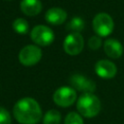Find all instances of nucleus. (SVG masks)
<instances>
[{
	"label": "nucleus",
	"mask_w": 124,
	"mask_h": 124,
	"mask_svg": "<svg viewBox=\"0 0 124 124\" xmlns=\"http://www.w3.org/2000/svg\"><path fill=\"white\" fill-rule=\"evenodd\" d=\"M93 29L95 33L100 37L108 36L113 30V20L108 14L100 13L97 14L93 18Z\"/></svg>",
	"instance_id": "nucleus-3"
},
{
	"label": "nucleus",
	"mask_w": 124,
	"mask_h": 124,
	"mask_svg": "<svg viewBox=\"0 0 124 124\" xmlns=\"http://www.w3.org/2000/svg\"><path fill=\"white\" fill-rule=\"evenodd\" d=\"M12 119L9 111L4 108H0V124H11Z\"/></svg>",
	"instance_id": "nucleus-18"
},
{
	"label": "nucleus",
	"mask_w": 124,
	"mask_h": 124,
	"mask_svg": "<svg viewBox=\"0 0 124 124\" xmlns=\"http://www.w3.org/2000/svg\"><path fill=\"white\" fill-rule=\"evenodd\" d=\"M101 46H102V40L100 36H92L88 41V46L93 50L98 49Z\"/></svg>",
	"instance_id": "nucleus-17"
},
{
	"label": "nucleus",
	"mask_w": 124,
	"mask_h": 124,
	"mask_svg": "<svg viewBox=\"0 0 124 124\" xmlns=\"http://www.w3.org/2000/svg\"><path fill=\"white\" fill-rule=\"evenodd\" d=\"M13 28H14V30L17 34L24 35V34H26L28 32L29 25H28L27 20H25L24 18L18 17V18H16V19L14 20V22H13Z\"/></svg>",
	"instance_id": "nucleus-15"
},
{
	"label": "nucleus",
	"mask_w": 124,
	"mask_h": 124,
	"mask_svg": "<svg viewBox=\"0 0 124 124\" xmlns=\"http://www.w3.org/2000/svg\"><path fill=\"white\" fill-rule=\"evenodd\" d=\"M42 3L40 0H21L20 10L21 12L29 16H37L42 11Z\"/></svg>",
	"instance_id": "nucleus-12"
},
{
	"label": "nucleus",
	"mask_w": 124,
	"mask_h": 124,
	"mask_svg": "<svg viewBox=\"0 0 124 124\" xmlns=\"http://www.w3.org/2000/svg\"><path fill=\"white\" fill-rule=\"evenodd\" d=\"M46 20L52 25L62 24L67 18V13L61 8H51L46 13Z\"/></svg>",
	"instance_id": "nucleus-11"
},
{
	"label": "nucleus",
	"mask_w": 124,
	"mask_h": 124,
	"mask_svg": "<svg viewBox=\"0 0 124 124\" xmlns=\"http://www.w3.org/2000/svg\"><path fill=\"white\" fill-rule=\"evenodd\" d=\"M60 120H61L60 112L55 109H50L45 114L43 118V123L44 124H59Z\"/></svg>",
	"instance_id": "nucleus-14"
},
{
	"label": "nucleus",
	"mask_w": 124,
	"mask_h": 124,
	"mask_svg": "<svg viewBox=\"0 0 124 124\" xmlns=\"http://www.w3.org/2000/svg\"><path fill=\"white\" fill-rule=\"evenodd\" d=\"M65 124H83V120L78 113L70 112L65 118Z\"/></svg>",
	"instance_id": "nucleus-16"
},
{
	"label": "nucleus",
	"mask_w": 124,
	"mask_h": 124,
	"mask_svg": "<svg viewBox=\"0 0 124 124\" xmlns=\"http://www.w3.org/2000/svg\"><path fill=\"white\" fill-rule=\"evenodd\" d=\"M70 83L78 91L83 93H93L96 89V84L93 80L82 75H74L70 78Z\"/></svg>",
	"instance_id": "nucleus-8"
},
{
	"label": "nucleus",
	"mask_w": 124,
	"mask_h": 124,
	"mask_svg": "<svg viewBox=\"0 0 124 124\" xmlns=\"http://www.w3.org/2000/svg\"><path fill=\"white\" fill-rule=\"evenodd\" d=\"M104 50L110 58H119L123 53V46L121 43L115 39H108L104 44Z\"/></svg>",
	"instance_id": "nucleus-10"
},
{
	"label": "nucleus",
	"mask_w": 124,
	"mask_h": 124,
	"mask_svg": "<svg viewBox=\"0 0 124 124\" xmlns=\"http://www.w3.org/2000/svg\"><path fill=\"white\" fill-rule=\"evenodd\" d=\"M116 66L109 60L103 59L98 61L95 65V72L102 78H112L116 75Z\"/></svg>",
	"instance_id": "nucleus-9"
},
{
	"label": "nucleus",
	"mask_w": 124,
	"mask_h": 124,
	"mask_svg": "<svg viewBox=\"0 0 124 124\" xmlns=\"http://www.w3.org/2000/svg\"><path fill=\"white\" fill-rule=\"evenodd\" d=\"M15 118L20 124H37L42 118V110L38 102L26 97L18 100L13 109Z\"/></svg>",
	"instance_id": "nucleus-1"
},
{
	"label": "nucleus",
	"mask_w": 124,
	"mask_h": 124,
	"mask_svg": "<svg viewBox=\"0 0 124 124\" xmlns=\"http://www.w3.org/2000/svg\"><path fill=\"white\" fill-rule=\"evenodd\" d=\"M84 26H85L84 20L79 16H75L67 24V29L72 31L73 33H79L84 29Z\"/></svg>",
	"instance_id": "nucleus-13"
},
{
	"label": "nucleus",
	"mask_w": 124,
	"mask_h": 124,
	"mask_svg": "<svg viewBox=\"0 0 124 124\" xmlns=\"http://www.w3.org/2000/svg\"><path fill=\"white\" fill-rule=\"evenodd\" d=\"M31 39L38 46H46L53 42L54 33L46 25H37L31 31Z\"/></svg>",
	"instance_id": "nucleus-4"
},
{
	"label": "nucleus",
	"mask_w": 124,
	"mask_h": 124,
	"mask_svg": "<svg viewBox=\"0 0 124 124\" xmlns=\"http://www.w3.org/2000/svg\"><path fill=\"white\" fill-rule=\"evenodd\" d=\"M42 58V50L39 46L34 45L25 46L21 48L18 54L19 62L24 66H33L37 64Z\"/></svg>",
	"instance_id": "nucleus-5"
},
{
	"label": "nucleus",
	"mask_w": 124,
	"mask_h": 124,
	"mask_svg": "<svg viewBox=\"0 0 124 124\" xmlns=\"http://www.w3.org/2000/svg\"><path fill=\"white\" fill-rule=\"evenodd\" d=\"M83 38L79 33H71L64 39L63 48L69 55H78L83 48Z\"/></svg>",
	"instance_id": "nucleus-6"
},
{
	"label": "nucleus",
	"mask_w": 124,
	"mask_h": 124,
	"mask_svg": "<svg viewBox=\"0 0 124 124\" xmlns=\"http://www.w3.org/2000/svg\"><path fill=\"white\" fill-rule=\"evenodd\" d=\"M77 108L82 116L94 117L101 109V102L92 93H83L78 100Z\"/></svg>",
	"instance_id": "nucleus-2"
},
{
	"label": "nucleus",
	"mask_w": 124,
	"mask_h": 124,
	"mask_svg": "<svg viewBox=\"0 0 124 124\" xmlns=\"http://www.w3.org/2000/svg\"><path fill=\"white\" fill-rule=\"evenodd\" d=\"M77 99V93L74 88L63 86L55 90L53 94V101L60 107H69L75 103Z\"/></svg>",
	"instance_id": "nucleus-7"
}]
</instances>
